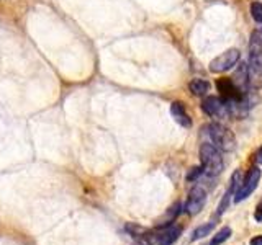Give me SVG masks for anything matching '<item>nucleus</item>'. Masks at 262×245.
<instances>
[{
    "mask_svg": "<svg viewBox=\"0 0 262 245\" xmlns=\"http://www.w3.org/2000/svg\"><path fill=\"white\" fill-rule=\"evenodd\" d=\"M251 245H262V235H256L251 239Z\"/></svg>",
    "mask_w": 262,
    "mask_h": 245,
    "instance_id": "nucleus-17",
    "label": "nucleus"
},
{
    "mask_svg": "<svg viewBox=\"0 0 262 245\" xmlns=\"http://www.w3.org/2000/svg\"><path fill=\"white\" fill-rule=\"evenodd\" d=\"M239 57H241L239 49L231 47V49H228V51H225L223 54H220L218 57H215V59L210 62L208 69L213 74L226 72V70H229L231 67H234V65L237 64V61H239Z\"/></svg>",
    "mask_w": 262,
    "mask_h": 245,
    "instance_id": "nucleus-4",
    "label": "nucleus"
},
{
    "mask_svg": "<svg viewBox=\"0 0 262 245\" xmlns=\"http://www.w3.org/2000/svg\"><path fill=\"white\" fill-rule=\"evenodd\" d=\"M241 183H243V178H241V174L239 172H236V174L233 175V182H231V191L229 193H237V190L241 188Z\"/></svg>",
    "mask_w": 262,
    "mask_h": 245,
    "instance_id": "nucleus-14",
    "label": "nucleus"
},
{
    "mask_svg": "<svg viewBox=\"0 0 262 245\" xmlns=\"http://www.w3.org/2000/svg\"><path fill=\"white\" fill-rule=\"evenodd\" d=\"M200 160L203 175L207 177H216L221 174V170L225 167L223 157H221V151H218L215 145L208 142H203L200 145Z\"/></svg>",
    "mask_w": 262,
    "mask_h": 245,
    "instance_id": "nucleus-2",
    "label": "nucleus"
},
{
    "mask_svg": "<svg viewBox=\"0 0 262 245\" xmlns=\"http://www.w3.org/2000/svg\"><path fill=\"white\" fill-rule=\"evenodd\" d=\"M170 114L180 126H184V128H190L192 126V119H190V116H188V113L185 111L184 105L180 102H174L170 105Z\"/></svg>",
    "mask_w": 262,
    "mask_h": 245,
    "instance_id": "nucleus-9",
    "label": "nucleus"
},
{
    "mask_svg": "<svg viewBox=\"0 0 262 245\" xmlns=\"http://www.w3.org/2000/svg\"><path fill=\"white\" fill-rule=\"evenodd\" d=\"M254 219L257 220V223H262V201L257 204V208H256V212H254Z\"/></svg>",
    "mask_w": 262,
    "mask_h": 245,
    "instance_id": "nucleus-16",
    "label": "nucleus"
},
{
    "mask_svg": "<svg viewBox=\"0 0 262 245\" xmlns=\"http://www.w3.org/2000/svg\"><path fill=\"white\" fill-rule=\"evenodd\" d=\"M202 137L203 142H208L215 145L218 151L228 152L234 149V137L229 133V129L218 125V122H210L202 128Z\"/></svg>",
    "mask_w": 262,
    "mask_h": 245,
    "instance_id": "nucleus-1",
    "label": "nucleus"
},
{
    "mask_svg": "<svg viewBox=\"0 0 262 245\" xmlns=\"http://www.w3.org/2000/svg\"><path fill=\"white\" fill-rule=\"evenodd\" d=\"M202 110L205 111V114H208L211 118H216V119H225L229 116V111H228V105L223 98H218V96H207L205 100L202 102Z\"/></svg>",
    "mask_w": 262,
    "mask_h": 245,
    "instance_id": "nucleus-5",
    "label": "nucleus"
},
{
    "mask_svg": "<svg viewBox=\"0 0 262 245\" xmlns=\"http://www.w3.org/2000/svg\"><path fill=\"white\" fill-rule=\"evenodd\" d=\"M246 70H248V85L254 90L262 88V51H249Z\"/></svg>",
    "mask_w": 262,
    "mask_h": 245,
    "instance_id": "nucleus-3",
    "label": "nucleus"
},
{
    "mask_svg": "<svg viewBox=\"0 0 262 245\" xmlns=\"http://www.w3.org/2000/svg\"><path fill=\"white\" fill-rule=\"evenodd\" d=\"M229 235H231V229L223 227L221 231H218L215 235H213V239L210 240V245H221V243L229 239Z\"/></svg>",
    "mask_w": 262,
    "mask_h": 245,
    "instance_id": "nucleus-12",
    "label": "nucleus"
},
{
    "mask_svg": "<svg viewBox=\"0 0 262 245\" xmlns=\"http://www.w3.org/2000/svg\"><path fill=\"white\" fill-rule=\"evenodd\" d=\"M260 170L257 167H252L249 172H248V175H246V178L243 180V183H241V188L237 190V193L234 194V201L236 203H241L244 201L248 196L256 190L259 182H260Z\"/></svg>",
    "mask_w": 262,
    "mask_h": 245,
    "instance_id": "nucleus-6",
    "label": "nucleus"
},
{
    "mask_svg": "<svg viewBox=\"0 0 262 245\" xmlns=\"http://www.w3.org/2000/svg\"><path fill=\"white\" fill-rule=\"evenodd\" d=\"M188 88H190V92L195 96H203V95H207V92L210 90V84L203 79H193L190 84H188Z\"/></svg>",
    "mask_w": 262,
    "mask_h": 245,
    "instance_id": "nucleus-10",
    "label": "nucleus"
},
{
    "mask_svg": "<svg viewBox=\"0 0 262 245\" xmlns=\"http://www.w3.org/2000/svg\"><path fill=\"white\" fill-rule=\"evenodd\" d=\"M180 235V227L176 226H164L161 229H158L156 232H152V243L158 245H172Z\"/></svg>",
    "mask_w": 262,
    "mask_h": 245,
    "instance_id": "nucleus-8",
    "label": "nucleus"
},
{
    "mask_svg": "<svg viewBox=\"0 0 262 245\" xmlns=\"http://www.w3.org/2000/svg\"><path fill=\"white\" fill-rule=\"evenodd\" d=\"M251 13H252L254 20H256L257 23H262V4L260 2H254L251 5Z\"/></svg>",
    "mask_w": 262,
    "mask_h": 245,
    "instance_id": "nucleus-13",
    "label": "nucleus"
},
{
    "mask_svg": "<svg viewBox=\"0 0 262 245\" xmlns=\"http://www.w3.org/2000/svg\"><path fill=\"white\" fill-rule=\"evenodd\" d=\"M202 175H203V168L202 167H195V168L190 170V174L187 175V180H188V182H196V180H199Z\"/></svg>",
    "mask_w": 262,
    "mask_h": 245,
    "instance_id": "nucleus-15",
    "label": "nucleus"
},
{
    "mask_svg": "<svg viewBox=\"0 0 262 245\" xmlns=\"http://www.w3.org/2000/svg\"><path fill=\"white\" fill-rule=\"evenodd\" d=\"M257 160L262 163V147H260V149H259V154H257Z\"/></svg>",
    "mask_w": 262,
    "mask_h": 245,
    "instance_id": "nucleus-18",
    "label": "nucleus"
},
{
    "mask_svg": "<svg viewBox=\"0 0 262 245\" xmlns=\"http://www.w3.org/2000/svg\"><path fill=\"white\" fill-rule=\"evenodd\" d=\"M205 203H207V191L203 190L200 185L193 186L190 193H188V198L185 203V211L188 214H199V212L203 209Z\"/></svg>",
    "mask_w": 262,
    "mask_h": 245,
    "instance_id": "nucleus-7",
    "label": "nucleus"
},
{
    "mask_svg": "<svg viewBox=\"0 0 262 245\" xmlns=\"http://www.w3.org/2000/svg\"><path fill=\"white\" fill-rule=\"evenodd\" d=\"M215 229V223H207V224H203V226H199L195 229V231L192 232V237L190 239L192 240H199V239H203L205 235H210V232Z\"/></svg>",
    "mask_w": 262,
    "mask_h": 245,
    "instance_id": "nucleus-11",
    "label": "nucleus"
}]
</instances>
